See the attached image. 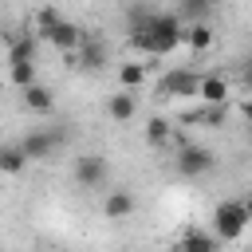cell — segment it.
<instances>
[{
	"instance_id": "obj_8",
	"label": "cell",
	"mask_w": 252,
	"mask_h": 252,
	"mask_svg": "<svg viewBox=\"0 0 252 252\" xmlns=\"http://www.w3.org/2000/svg\"><path fill=\"white\" fill-rule=\"evenodd\" d=\"M177 252H220V236H217L213 228L193 224V228H185V232H181Z\"/></svg>"
},
{
	"instance_id": "obj_17",
	"label": "cell",
	"mask_w": 252,
	"mask_h": 252,
	"mask_svg": "<svg viewBox=\"0 0 252 252\" xmlns=\"http://www.w3.org/2000/svg\"><path fill=\"white\" fill-rule=\"evenodd\" d=\"M142 83H146V63H138V59L118 63V87L122 91H138Z\"/></svg>"
},
{
	"instance_id": "obj_23",
	"label": "cell",
	"mask_w": 252,
	"mask_h": 252,
	"mask_svg": "<svg viewBox=\"0 0 252 252\" xmlns=\"http://www.w3.org/2000/svg\"><path fill=\"white\" fill-rule=\"evenodd\" d=\"M240 87H244V94L252 91V59H248V63H240Z\"/></svg>"
},
{
	"instance_id": "obj_15",
	"label": "cell",
	"mask_w": 252,
	"mask_h": 252,
	"mask_svg": "<svg viewBox=\"0 0 252 252\" xmlns=\"http://www.w3.org/2000/svg\"><path fill=\"white\" fill-rule=\"evenodd\" d=\"M35 55H39V35L35 32H24L8 43V63H35Z\"/></svg>"
},
{
	"instance_id": "obj_4",
	"label": "cell",
	"mask_w": 252,
	"mask_h": 252,
	"mask_svg": "<svg viewBox=\"0 0 252 252\" xmlns=\"http://www.w3.org/2000/svg\"><path fill=\"white\" fill-rule=\"evenodd\" d=\"M173 165H177V173L181 177H205V173H213V165H217V154L209 150V146H193V142H185L181 150H177V158H173Z\"/></svg>"
},
{
	"instance_id": "obj_21",
	"label": "cell",
	"mask_w": 252,
	"mask_h": 252,
	"mask_svg": "<svg viewBox=\"0 0 252 252\" xmlns=\"http://www.w3.org/2000/svg\"><path fill=\"white\" fill-rule=\"evenodd\" d=\"M39 79V71H35V63H8V83L16 87V91H24V87H32Z\"/></svg>"
},
{
	"instance_id": "obj_2",
	"label": "cell",
	"mask_w": 252,
	"mask_h": 252,
	"mask_svg": "<svg viewBox=\"0 0 252 252\" xmlns=\"http://www.w3.org/2000/svg\"><path fill=\"white\" fill-rule=\"evenodd\" d=\"M248 213H244V201L240 197H224L213 205V217H209V228L220 236V244H236L244 232H248Z\"/></svg>"
},
{
	"instance_id": "obj_5",
	"label": "cell",
	"mask_w": 252,
	"mask_h": 252,
	"mask_svg": "<svg viewBox=\"0 0 252 252\" xmlns=\"http://www.w3.org/2000/svg\"><path fill=\"white\" fill-rule=\"evenodd\" d=\"M106 173H110V165H106L102 154H79L75 158V181L83 189H98L106 181Z\"/></svg>"
},
{
	"instance_id": "obj_12",
	"label": "cell",
	"mask_w": 252,
	"mask_h": 252,
	"mask_svg": "<svg viewBox=\"0 0 252 252\" xmlns=\"http://www.w3.org/2000/svg\"><path fill=\"white\" fill-rule=\"evenodd\" d=\"M83 39H87V32H83L79 24H71V20H63V24H59V28L47 35V43H51V47H59L63 55L79 51V43H83Z\"/></svg>"
},
{
	"instance_id": "obj_9",
	"label": "cell",
	"mask_w": 252,
	"mask_h": 252,
	"mask_svg": "<svg viewBox=\"0 0 252 252\" xmlns=\"http://www.w3.org/2000/svg\"><path fill=\"white\" fill-rule=\"evenodd\" d=\"M213 43H217V32H213L209 20H201V24H185V32H181V47H189L193 55H205V51H213Z\"/></svg>"
},
{
	"instance_id": "obj_20",
	"label": "cell",
	"mask_w": 252,
	"mask_h": 252,
	"mask_svg": "<svg viewBox=\"0 0 252 252\" xmlns=\"http://www.w3.org/2000/svg\"><path fill=\"white\" fill-rule=\"evenodd\" d=\"M169 138H173V126H169V118H158V114H154V118L146 122V146L161 150Z\"/></svg>"
},
{
	"instance_id": "obj_11",
	"label": "cell",
	"mask_w": 252,
	"mask_h": 252,
	"mask_svg": "<svg viewBox=\"0 0 252 252\" xmlns=\"http://www.w3.org/2000/svg\"><path fill=\"white\" fill-rule=\"evenodd\" d=\"M134 209H138V197L130 189H110L102 197V217L106 220H126V217H134Z\"/></svg>"
},
{
	"instance_id": "obj_19",
	"label": "cell",
	"mask_w": 252,
	"mask_h": 252,
	"mask_svg": "<svg viewBox=\"0 0 252 252\" xmlns=\"http://www.w3.org/2000/svg\"><path fill=\"white\" fill-rule=\"evenodd\" d=\"M177 16L185 24H201L213 16V0H177Z\"/></svg>"
},
{
	"instance_id": "obj_26",
	"label": "cell",
	"mask_w": 252,
	"mask_h": 252,
	"mask_svg": "<svg viewBox=\"0 0 252 252\" xmlns=\"http://www.w3.org/2000/svg\"><path fill=\"white\" fill-rule=\"evenodd\" d=\"M248 146H252V122H248Z\"/></svg>"
},
{
	"instance_id": "obj_25",
	"label": "cell",
	"mask_w": 252,
	"mask_h": 252,
	"mask_svg": "<svg viewBox=\"0 0 252 252\" xmlns=\"http://www.w3.org/2000/svg\"><path fill=\"white\" fill-rule=\"evenodd\" d=\"M244 118L252 122V91H248V98H244Z\"/></svg>"
},
{
	"instance_id": "obj_1",
	"label": "cell",
	"mask_w": 252,
	"mask_h": 252,
	"mask_svg": "<svg viewBox=\"0 0 252 252\" xmlns=\"http://www.w3.org/2000/svg\"><path fill=\"white\" fill-rule=\"evenodd\" d=\"M181 32H185V20L177 16V8L154 12V20H150V39H146V55H154V59L173 55V51L181 47Z\"/></svg>"
},
{
	"instance_id": "obj_24",
	"label": "cell",
	"mask_w": 252,
	"mask_h": 252,
	"mask_svg": "<svg viewBox=\"0 0 252 252\" xmlns=\"http://www.w3.org/2000/svg\"><path fill=\"white\" fill-rule=\"evenodd\" d=\"M240 201H244V213H248V220H252V189H248V193H244Z\"/></svg>"
},
{
	"instance_id": "obj_3",
	"label": "cell",
	"mask_w": 252,
	"mask_h": 252,
	"mask_svg": "<svg viewBox=\"0 0 252 252\" xmlns=\"http://www.w3.org/2000/svg\"><path fill=\"white\" fill-rule=\"evenodd\" d=\"M201 91V75L193 67H169L158 75V94L161 98H197Z\"/></svg>"
},
{
	"instance_id": "obj_18",
	"label": "cell",
	"mask_w": 252,
	"mask_h": 252,
	"mask_svg": "<svg viewBox=\"0 0 252 252\" xmlns=\"http://www.w3.org/2000/svg\"><path fill=\"white\" fill-rule=\"evenodd\" d=\"M28 154H24V146L16 142V146H0V173H24L28 169Z\"/></svg>"
},
{
	"instance_id": "obj_22",
	"label": "cell",
	"mask_w": 252,
	"mask_h": 252,
	"mask_svg": "<svg viewBox=\"0 0 252 252\" xmlns=\"http://www.w3.org/2000/svg\"><path fill=\"white\" fill-rule=\"evenodd\" d=\"M224 118H228V110H224V106H205V110L189 114V122H205V126H213V130H220V126H224Z\"/></svg>"
},
{
	"instance_id": "obj_16",
	"label": "cell",
	"mask_w": 252,
	"mask_h": 252,
	"mask_svg": "<svg viewBox=\"0 0 252 252\" xmlns=\"http://www.w3.org/2000/svg\"><path fill=\"white\" fill-rule=\"evenodd\" d=\"M59 24H63V12H59V8H51V4H43V8L32 16V32H35L39 39H47Z\"/></svg>"
},
{
	"instance_id": "obj_6",
	"label": "cell",
	"mask_w": 252,
	"mask_h": 252,
	"mask_svg": "<svg viewBox=\"0 0 252 252\" xmlns=\"http://www.w3.org/2000/svg\"><path fill=\"white\" fill-rule=\"evenodd\" d=\"M67 59H71L75 67H83V71H102V67H106V59H110V51H106V43H102V39L87 35V39L79 43V51H71Z\"/></svg>"
},
{
	"instance_id": "obj_14",
	"label": "cell",
	"mask_w": 252,
	"mask_h": 252,
	"mask_svg": "<svg viewBox=\"0 0 252 252\" xmlns=\"http://www.w3.org/2000/svg\"><path fill=\"white\" fill-rule=\"evenodd\" d=\"M134 114H138V94L134 91H118V94L106 98V118L110 122H130Z\"/></svg>"
},
{
	"instance_id": "obj_7",
	"label": "cell",
	"mask_w": 252,
	"mask_h": 252,
	"mask_svg": "<svg viewBox=\"0 0 252 252\" xmlns=\"http://www.w3.org/2000/svg\"><path fill=\"white\" fill-rule=\"evenodd\" d=\"M59 142H63V134H55V130H32V134H24V154L32 158V161H47L55 150H59Z\"/></svg>"
},
{
	"instance_id": "obj_13",
	"label": "cell",
	"mask_w": 252,
	"mask_h": 252,
	"mask_svg": "<svg viewBox=\"0 0 252 252\" xmlns=\"http://www.w3.org/2000/svg\"><path fill=\"white\" fill-rule=\"evenodd\" d=\"M20 98H24V106H28L32 114H51V110H55V94H51V87H43L39 79H35L32 87H24Z\"/></svg>"
},
{
	"instance_id": "obj_10",
	"label": "cell",
	"mask_w": 252,
	"mask_h": 252,
	"mask_svg": "<svg viewBox=\"0 0 252 252\" xmlns=\"http://www.w3.org/2000/svg\"><path fill=\"white\" fill-rule=\"evenodd\" d=\"M228 79L220 75V71H205L201 75V91H197V98L205 102V106H224L228 102Z\"/></svg>"
}]
</instances>
